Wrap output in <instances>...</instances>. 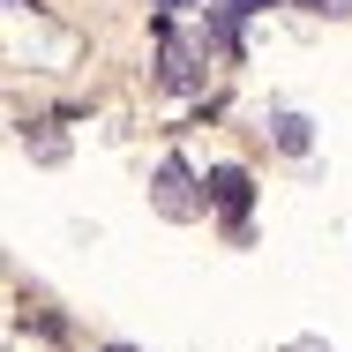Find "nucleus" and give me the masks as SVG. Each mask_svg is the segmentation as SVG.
Here are the masks:
<instances>
[{"mask_svg":"<svg viewBox=\"0 0 352 352\" xmlns=\"http://www.w3.org/2000/svg\"><path fill=\"white\" fill-rule=\"evenodd\" d=\"M210 203L232 217V232H240V217H248V203H255V180H248L240 165H217L210 173Z\"/></svg>","mask_w":352,"mask_h":352,"instance_id":"3","label":"nucleus"},{"mask_svg":"<svg viewBox=\"0 0 352 352\" xmlns=\"http://www.w3.org/2000/svg\"><path fill=\"white\" fill-rule=\"evenodd\" d=\"M278 150H292V157L307 150V120H300V113H285V120H278Z\"/></svg>","mask_w":352,"mask_h":352,"instance_id":"4","label":"nucleus"},{"mask_svg":"<svg viewBox=\"0 0 352 352\" xmlns=\"http://www.w3.org/2000/svg\"><path fill=\"white\" fill-rule=\"evenodd\" d=\"M113 352H128V345H113Z\"/></svg>","mask_w":352,"mask_h":352,"instance_id":"8","label":"nucleus"},{"mask_svg":"<svg viewBox=\"0 0 352 352\" xmlns=\"http://www.w3.org/2000/svg\"><path fill=\"white\" fill-rule=\"evenodd\" d=\"M150 203H157V217H195V210H203L195 173H188L180 157H165V165H157V180H150Z\"/></svg>","mask_w":352,"mask_h":352,"instance_id":"2","label":"nucleus"},{"mask_svg":"<svg viewBox=\"0 0 352 352\" xmlns=\"http://www.w3.org/2000/svg\"><path fill=\"white\" fill-rule=\"evenodd\" d=\"M203 60H210V45H203V38L173 30V23L157 30V82H165V90H180V98H188V90H203Z\"/></svg>","mask_w":352,"mask_h":352,"instance_id":"1","label":"nucleus"},{"mask_svg":"<svg viewBox=\"0 0 352 352\" xmlns=\"http://www.w3.org/2000/svg\"><path fill=\"white\" fill-rule=\"evenodd\" d=\"M232 8H240V15H255V8H270V0H232Z\"/></svg>","mask_w":352,"mask_h":352,"instance_id":"6","label":"nucleus"},{"mask_svg":"<svg viewBox=\"0 0 352 352\" xmlns=\"http://www.w3.org/2000/svg\"><path fill=\"white\" fill-rule=\"evenodd\" d=\"M157 8H195V0H157Z\"/></svg>","mask_w":352,"mask_h":352,"instance_id":"7","label":"nucleus"},{"mask_svg":"<svg viewBox=\"0 0 352 352\" xmlns=\"http://www.w3.org/2000/svg\"><path fill=\"white\" fill-rule=\"evenodd\" d=\"M300 8H315V15H352V0H300Z\"/></svg>","mask_w":352,"mask_h":352,"instance_id":"5","label":"nucleus"}]
</instances>
